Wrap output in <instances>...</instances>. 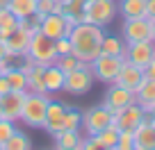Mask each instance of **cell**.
Masks as SVG:
<instances>
[{
	"mask_svg": "<svg viewBox=\"0 0 155 150\" xmlns=\"http://www.w3.org/2000/svg\"><path fill=\"white\" fill-rule=\"evenodd\" d=\"M123 41L126 43H137V41H146L150 39V25L148 18H126L123 21Z\"/></svg>",
	"mask_w": 155,
	"mask_h": 150,
	"instance_id": "cell-11",
	"label": "cell"
},
{
	"mask_svg": "<svg viewBox=\"0 0 155 150\" xmlns=\"http://www.w3.org/2000/svg\"><path fill=\"white\" fill-rule=\"evenodd\" d=\"M119 5V14L123 18H148L146 16V0H121Z\"/></svg>",
	"mask_w": 155,
	"mask_h": 150,
	"instance_id": "cell-20",
	"label": "cell"
},
{
	"mask_svg": "<svg viewBox=\"0 0 155 150\" xmlns=\"http://www.w3.org/2000/svg\"><path fill=\"white\" fill-rule=\"evenodd\" d=\"M135 150H155V127L148 123V116L132 130Z\"/></svg>",
	"mask_w": 155,
	"mask_h": 150,
	"instance_id": "cell-16",
	"label": "cell"
},
{
	"mask_svg": "<svg viewBox=\"0 0 155 150\" xmlns=\"http://www.w3.org/2000/svg\"><path fill=\"white\" fill-rule=\"evenodd\" d=\"M119 14L116 0H87L84 7V23H94L98 27H107Z\"/></svg>",
	"mask_w": 155,
	"mask_h": 150,
	"instance_id": "cell-5",
	"label": "cell"
},
{
	"mask_svg": "<svg viewBox=\"0 0 155 150\" xmlns=\"http://www.w3.org/2000/svg\"><path fill=\"white\" fill-rule=\"evenodd\" d=\"M123 62H126L123 57H114V55H98V57L91 62L94 78H96L98 82H103V84H112L116 80V75H119V71H121Z\"/></svg>",
	"mask_w": 155,
	"mask_h": 150,
	"instance_id": "cell-6",
	"label": "cell"
},
{
	"mask_svg": "<svg viewBox=\"0 0 155 150\" xmlns=\"http://www.w3.org/2000/svg\"><path fill=\"white\" fill-rule=\"evenodd\" d=\"M78 59L73 57V55H62V57H57V62H55V66L59 68V71L64 73V75H66V73H71L73 68H78Z\"/></svg>",
	"mask_w": 155,
	"mask_h": 150,
	"instance_id": "cell-29",
	"label": "cell"
},
{
	"mask_svg": "<svg viewBox=\"0 0 155 150\" xmlns=\"http://www.w3.org/2000/svg\"><path fill=\"white\" fill-rule=\"evenodd\" d=\"M71 27H73V23L64 14H48V16H44V18L39 21V30H41L46 37H50V39L68 37Z\"/></svg>",
	"mask_w": 155,
	"mask_h": 150,
	"instance_id": "cell-10",
	"label": "cell"
},
{
	"mask_svg": "<svg viewBox=\"0 0 155 150\" xmlns=\"http://www.w3.org/2000/svg\"><path fill=\"white\" fill-rule=\"evenodd\" d=\"M0 78H2V71H0Z\"/></svg>",
	"mask_w": 155,
	"mask_h": 150,
	"instance_id": "cell-40",
	"label": "cell"
},
{
	"mask_svg": "<svg viewBox=\"0 0 155 150\" xmlns=\"http://www.w3.org/2000/svg\"><path fill=\"white\" fill-rule=\"evenodd\" d=\"M101 55H114V57L126 59V41L119 37H112V34H105L101 43Z\"/></svg>",
	"mask_w": 155,
	"mask_h": 150,
	"instance_id": "cell-21",
	"label": "cell"
},
{
	"mask_svg": "<svg viewBox=\"0 0 155 150\" xmlns=\"http://www.w3.org/2000/svg\"><path fill=\"white\" fill-rule=\"evenodd\" d=\"M114 150H135V136H132V130H119V139H116Z\"/></svg>",
	"mask_w": 155,
	"mask_h": 150,
	"instance_id": "cell-28",
	"label": "cell"
},
{
	"mask_svg": "<svg viewBox=\"0 0 155 150\" xmlns=\"http://www.w3.org/2000/svg\"><path fill=\"white\" fill-rule=\"evenodd\" d=\"M64 75L62 71H59L55 64H50V66H46L44 68V84H46V93H57V91H62L64 89Z\"/></svg>",
	"mask_w": 155,
	"mask_h": 150,
	"instance_id": "cell-19",
	"label": "cell"
},
{
	"mask_svg": "<svg viewBox=\"0 0 155 150\" xmlns=\"http://www.w3.org/2000/svg\"><path fill=\"white\" fill-rule=\"evenodd\" d=\"M0 150H2V145H0Z\"/></svg>",
	"mask_w": 155,
	"mask_h": 150,
	"instance_id": "cell-41",
	"label": "cell"
},
{
	"mask_svg": "<svg viewBox=\"0 0 155 150\" xmlns=\"http://www.w3.org/2000/svg\"><path fill=\"white\" fill-rule=\"evenodd\" d=\"M7 59V46H5V41L0 39V62H5Z\"/></svg>",
	"mask_w": 155,
	"mask_h": 150,
	"instance_id": "cell-36",
	"label": "cell"
},
{
	"mask_svg": "<svg viewBox=\"0 0 155 150\" xmlns=\"http://www.w3.org/2000/svg\"><path fill=\"white\" fill-rule=\"evenodd\" d=\"M64 114H66V105L57 100L48 102V109H46V121L41 125V130H46L48 134H57L64 130Z\"/></svg>",
	"mask_w": 155,
	"mask_h": 150,
	"instance_id": "cell-14",
	"label": "cell"
},
{
	"mask_svg": "<svg viewBox=\"0 0 155 150\" xmlns=\"http://www.w3.org/2000/svg\"><path fill=\"white\" fill-rule=\"evenodd\" d=\"M112 121H114V114H112L105 105H96V107H89L82 114V125L80 127H84L87 136H94L101 130H105Z\"/></svg>",
	"mask_w": 155,
	"mask_h": 150,
	"instance_id": "cell-7",
	"label": "cell"
},
{
	"mask_svg": "<svg viewBox=\"0 0 155 150\" xmlns=\"http://www.w3.org/2000/svg\"><path fill=\"white\" fill-rule=\"evenodd\" d=\"M132 102H135V91H130V89H126V87H119V84H114V82L107 84V91H105V98H103V105H105L112 114H116L119 109L132 105Z\"/></svg>",
	"mask_w": 155,
	"mask_h": 150,
	"instance_id": "cell-9",
	"label": "cell"
},
{
	"mask_svg": "<svg viewBox=\"0 0 155 150\" xmlns=\"http://www.w3.org/2000/svg\"><path fill=\"white\" fill-rule=\"evenodd\" d=\"M25 57L32 64H39V66H50V64H55L57 57H59L57 50H55V39H50L41 30H37V32L32 34V39H30Z\"/></svg>",
	"mask_w": 155,
	"mask_h": 150,
	"instance_id": "cell-2",
	"label": "cell"
},
{
	"mask_svg": "<svg viewBox=\"0 0 155 150\" xmlns=\"http://www.w3.org/2000/svg\"><path fill=\"white\" fill-rule=\"evenodd\" d=\"M94 136H98V141H103L105 145L114 148V145H116V139H119V127H116V125H114V121H112L110 125L105 127V130H101L98 134H94Z\"/></svg>",
	"mask_w": 155,
	"mask_h": 150,
	"instance_id": "cell-26",
	"label": "cell"
},
{
	"mask_svg": "<svg viewBox=\"0 0 155 150\" xmlns=\"http://www.w3.org/2000/svg\"><path fill=\"white\" fill-rule=\"evenodd\" d=\"M48 93H30L25 91L23 109H21V123L28 127H41L46 121V109H48Z\"/></svg>",
	"mask_w": 155,
	"mask_h": 150,
	"instance_id": "cell-3",
	"label": "cell"
},
{
	"mask_svg": "<svg viewBox=\"0 0 155 150\" xmlns=\"http://www.w3.org/2000/svg\"><path fill=\"white\" fill-rule=\"evenodd\" d=\"M9 11L16 18H30L37 11V0H9Z\"/></svg>",
	"mask_w": 155,
	"mask_h": 150,
	"instance_id": "cell-22",
	"label": "cell"
},
{
	"mask_svg": "<svg viewBox=\"0 0 155 150\" xmlns=\"http://www.w3.org/2000/svg\"><path fill=\"white\" fill-rule=\"evenodd\" d=\"M144 75H146V78H153V80H155V57L150 59V64L144 68Z\"/></svg>",
	"mask_w": 155,
	"mask_h": 150,
	"instance_id": "cell-33",
	"label": "cell"
},
{
	"mask_svg": "<svg viewBox=\"0 0 155 150\" xmlns=\"http://www.w3.org/2000/svg\"><path fill=\"white\" fill-rule=\"evenodd\" d=\"M2 7H9V0H0V9Z\"/></svg>",
	"mask_w": 155,
	"mask_h": 150,
	"instance_id": "cell-39",
	"label": "cell"
},
{
	"mask_svg": "<svg viewBox=\"0 0 155 150\" xmlns=\"http://www.w3.org/2000/svg\"><path fill=\"white\" fill-rule=\"evenodd\" d=\"M153 57H155V43L150 39L137 41V43H126V62L139 66L141 71L150 64Z\"/></svg>",
	"mask_w": 155,
	"mask_h": 150,
	"instance_id": "cell-8",
	"label": "cell"
},
{
	"mask_svg": "<svg viewBox=\"0 0 155 150\" xmlns=\"http://www.w3.org/2000/svg\"><path fill=\"white\" fill-rule=\"evenodd\" d=\"M141 80H144V71H141L139 66H135V64H130V62H123L121 71H119V75H116V80H114V84L135 91Z\"/></svg>",
	"mask_w": 155,
	"mask_h": 150,
	"instance_id": "cell-15",
	"label": "cell"
},
{
	"mask_svg": "<svg viewBox=\"0 0 155 150\" xmlns=\"http://www.w3.org/2000/svg\"><path fill=\"white\" fill-rule=\"evenodd\" d=\"M103 27L94 23H75L68 32V41H71V55L78 62L91 64L94 59L101 55V43H103Z\"/></svg>",
	"mask_w": 155,
	"mask_h": 150,
	"instance_id": "cell-1",
	"label": "cell"
},
{
	"mask_svg": "<svg viewBox=\"0 0 155 150\" xmlns=\"http://www.w3.org/2000/svg\"><path fill=\"white\" fill-rule=\"evenodd\" d=\"M146 116H148V123H150V125H153V127H155V105H153V107H150V109H148V111H146Z\"/></svg>",
	"mask_w": 155,
	"mask_h": 150,
	"instance_id": "cell-37",
	"label": "cell"
},
{
	"mask_svg": "<svg viewBox=\"0 0 155 150\" xmlns=\"http://www.w3.org/2000/svg\"><path fill=\"white\" fill-rule=\"evenodd\" d=\"M55 50H57L59 57H62V55H71V41H68V37L55 39Z\"/></svg>",
	"mask_w": 155,
	"mask_h": 150,
	"instance_id": "cell-32",
	"label": "cell"
},
{
	"mask_svg": "<svg viewBox=\"0 0 155 150\" xmlns=\"http://www.w3.org/2000/svg\"><path fill=\"white\" fill-rule=\"evenodd\" d=\"M144 118H146V111L141 109L137 102H132V105L123 107V109H119L114 114V125L119 127V130H135Z\"/></svg>",
	"mask_w": 155,
	"mask_h": 150,
	"instance_id": "cell-12",
	"label": "cell"
},
{
	"mask_svg": "<svg viewBox=\"0 0 155 150\" xmlns=\"http://www.w3.org/2000/svg\"><path fill=\"white\" fill-rule=\"evenodd\" d=\"M5 80L9 82V89L12 91H28V78L25 73L16 66H9L5 71Z\"/></svg>",
	"mask_w": 155,
	"mask_h": 150,
	"instance_id": "cell-23",
	"label": "cell"
},
{
	"mask_svg": "<svg viewBox=\"0 0 155 150\" xmlns=\"http://www.w3.org/2000/svg\"><path fill=\"white\" fill-rule=\"evenodd\" d=\"M2 150H32V141H30V136L25 134V132L16 130L14 134L2 143Z\"/></svg>",
	"mask_w": 155,
	"mask_h": 150,
	"instance_id": "cell-24",
	"label": "cell"
},
{
	"mask_svg": "<svg viewBox=\"0 0 155 150\" xmlns=\"http://www.w3.org/2000/svg\"><path fill=\"white\" fill-rule=\"evenodd\" d=\"M80 150H114V148H110V145H105L103 141H98V136H84Z\"/></svg>",
	"mask_w": 155,
	"mask_h": 150,
	"instance_id": "cell-31",
	"label": "cell"
},
{
	"mask_svg": "<svg viewBox=\"0 0 155 150\" xmlns=\"http://www.w3.org/2000/svg\"><path fill=\"white\" fill-rule=\"evenodd\" d=\"M7 91H12V89H9V82L5 80V75H2V78H0V96H5Z\"/></svg>",
	"mask_w": 155,
	"mask_h": 150,
	"instance_id": "cell-35",
	"label": "cell"
},
{
	"mask_svg": "<svg viewBox=\"0 0 155 150\" xmlns=\"http://www.w3.org/2000/svg\"><path fill=\"white\" fill-rule=\"evenodd\" d=\"M146 16L155 18V0H146Z\"/></svg>",
	"mask_w": 155,
	"mask_h": 150,
	"instance_id": "cell-34",
	"label": "cell"
},
{
	"mask_svg": "<svg viewBox=\"0 0 155 150\" xmlns=\"http://www.w3.org/2000/svg\"><path fill=\"white\" fill-rule=\"evenodd\" d=\"M25 91H7L5 96H0V107H2V116L7 121L16 123L21 121V109H23Z\"/></svg>",
	"mask_w": 155,
	"mask_h": 150,
	"instance_id": "cell-13",
	"label": "cell"
},
{
	"mask_svg": "<svg viewBox=\"0 0 155 150\" xmlns=\"http://www.w3.org/2000/svg\"><path fill=\"white\" fill-rule=\"evenodd\" d=\"M55 150H80L82 148V134L80 130H62L53 134Z\"/></svg>",
	"mask_w": 155,
	"mask_h": 150,
	"instance_id": "cell-18",
	"label": "cell"
},
{
	"mask_svg": "<svg viewBox=\"0 0 155 150\" xmlns=\"http://www.w3.org/2000/svg\"><path fill=\"white\" fill-rule=\"evenodd\" d=\"M148 25H150V41L155 43V18H148Z\"/></svg>",
	"mask_w": 155,
	"mask_h": 150,
	"instance_id": "cell-38",
	"label": "cell"
},
{
	"mask_svg": "<svg viewBox=\"0 0 155 150\" xmlns=\"http://www.w3.org/2000/svg\"><path fill=\"white\" fill-rule=\"evenodd\" d=\"M135 102L141 107L144 111H148L150 107L155 105V80L153 78H146L139 82V87L135 89Z\"/></svg>",
	"mask_w": 155,
	"mask_h": 150,
	"instance_id": "cell-17",
	"label": "cell"
},
{
	"mask_svg": "<svg viewBox=\"0 0 155 150\" xmlns=\"http://www.w3.org/2000/svg\"><path fill=\"white\" fill-rule=\"evenodd\" d=\"M18 130L16 127V123H12V121H7V118H0V145L5 143L7 139H9L14 132Z\"/></svg>",
	"mask_w": 155,
	"mask_h": 150,
	"instance_id": "cell-30",
	"label": "cell"
},
{
	"mask_svg": "<svg viewBox=\"0 0 155 150\" xmlns=\"http://www.w3.org/2000/svg\"><path fill=\"white\" fill-rule=\"evenodd\" d=\"M16 25H18V18L9 11V7H2V9H0V39L5 41L7 37L14 32Z\"/></svg>",
	"mask_w": 155,
	"mask_h": 150,
	"instance_id": "cell-25",
	"label": "cell"
},
{
	"mask_svg": "<svg viewBox=\"0 0 155 150\" xmlns=\"http://www.w3.org/2000/svg\"><path fill=\"white\" fill-rule=\"evenodd\" d=\"M82 125V114L75 109V107H66V114H64V130H80Z\"/></svg>",
	"mask_w": 155,
	"mask_h": 150,
	"instance_id": "cell-27",
	"label": "cell"
},
{
	"mask_svg": "<svg viewBox=\"0 0 155 150\" xmlns=\"http://www.w3.org/2000/svg\"><path fill=\"white\" fill-rule=\"evenodd\" d=\"M94 82V71H91V64H84L80 62L78 68H73L71 73H66V78H64V89L62 91L71 93V96H84V93L91 91Z\"/></svg>",
	"mask_w": 155,
	"mask_h": 150,
	"instance_id": "cell-4",
	"label": "cell"
}]
</instances>
